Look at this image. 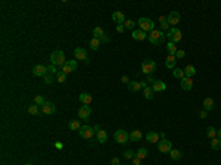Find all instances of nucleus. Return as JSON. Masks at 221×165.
Returning a JSON list of instances; mask_svg holds the SVG:
<instances>
[{
  "label": "nucleus",
  "mask_w": 221,
  "mask_h": 165,
  "mask_svg": "<svg viewBox=\"0 0 221 165\" xmlns=\"http://www.w3.org/2000/svg\"><path fill=\"white\" fill-rule=\"evenodd\" d=\"M147 35H149V34L145 33V31H143V30H140V28H139V30H134L133 34H131V37H133L136 41H143V40L147 39Z\"/></svg>",
  "instance_id": "a211bd4d"
},
{
  "label": "nucleus",
  "mask_w": 221,
  "mask_h": 165,
  "mask_svg": "<svg viewBox=\"0 0 221 165\" xmlns=\"http://www.w3.org/2000/svg\"><path fill=\"white\" fill-rule=\"evenodd\" d=\"M159 22H161V31H168L170 30V24L167 21V16H159Z\"/></svg>",
  "instance_id": "2f4dec72"
},
{
  "label": "nucleus",
  "mask_w": 221,
  "mask_h": 165,
  "mask_svg": "<svg viewBox=\"0 0 221 165\" xmlns=\"http://www.w3.org/2000/svg\"><path fill=\"white\" fill-rule=\"evenodd\" d=\"M121 81H122V83H124V84H130V80H128V77L127 75H122V77H121Z\"/></svg>",
  "instance_id": "de8ad7c7"
},
{
  "label": "nucleus",
  "mask_w": 221,
  "mask_h": 165,
  "mask_svg": "<svg viewBox=\"0 0 221 165\" xmlns=\"http://www.w3.org/2000/svg\"><path fill=\"white\" fill-rule=\"evenodd\" d=\"M124 28H125L124 25H117V33H124Z\"/></svg>",
  "instance_id": "8fccbe9b"
},
{
  "label": "nucleus",
  "mask_w": 221,
  "mask_h": 165,
  "mask_svg": "<svg viewBox=\"0 0 221 165\" xmlns=\"http://www.w3.org/2000/svg\"><path fill=\"white\" fill-rule=\"evenodd\" d=\"M217 137H218V139H221V130H218V131H217Z\"/></svg>",
  "instance_id": "13d9d810"
},
{
  "label": "nucleus",
  "mask_w": 221,
  "mask_h": 165,
  "mask_svg": "<svg viewBox=\"0 0 221 165\" xmlns=\"http://www.w3.org/2000/svg\"><path fill=\"white\" fill-rule=\"evenodd\" d=\"M43 78H44V84H52V83H53V80H55V77L52 75V74H46Z\"/></svg>",
  "instance_id": "c03bdc74"
},
{
  "label": "nucleus",
  "mask_w": 221,
  "mask_h": 165,
  "mask_svg": "<svg viewBox=\"0 0 221 165\" xmlns=\"http://www.w3.org/2000/svg\"><path fill=\"white\" fill-rule=\"evenodd\" d=\"M88 46L92 47V50H97V49L100 47V41H99L97 39H94V37H93V39L88 41Z\"/></svg>",
  "instance_id": "c9c22d12"
},
{
  "label": "nucleus",
  "mask_w": 221,
  "mask_h": 165,
  "mask_svg": "<svg viewBox=\"0 0 221 165\" xmlns=\"http://www.w3.org/2000/svg\"><path fill=\"white\" fill-rule=\"evenodd\" d=\"M155 81H156V80H155L153 77H152V75H147V83H150V84H153Z\"/></svg>",
  "instance_id": "3c124183"
},
{
  "label": "nucleus",
  "mask_w": 221,
  "mask_h": 165,
  "mask_svg": "<svg viewBox=\"0 0 221 165\" xmlns=\"http://www.w3.org/2000/svg\"><path fill=\"white\" fill-rule=\"evenodd\" d=\"M56 81H58V83H65V81H67V74L59 71V72L56 74Z\"/></svg>",
  "instance_id": "58836bf2"
},
{
  "label": "nucleus",
  "mask_w": 221,
  "mask_h": 165,
  "mask_svg": "<svg viewBox=\"0 0 221 165\" xmlns=\"http://www.w3.org/2000/svg\"><path fill=\"white\" fill-rule=\"evenodd\" d=\"M141 89V86H140V81H130V84H128V90L130 92H139Z\"/></svg>",
  "instance_id": "c85d7f7f"
},
{
  "label": "nucleus",
  "mask_w": 221,
  "mask_h": 165,
  "mask_svg": "<svg viewBox=\"0 0 221 165\" xmlns=\"http://www.w3.org/2000/svg\"><path fill=\"white\" fill-rule=\"evenodd\" d=\"M24 165H33V164H30V162H28V164H24Z\"/></svg>",
  "instance_id": "bf43d9fd"
},
{
  "label": "nucleus",
  "mask_w": 221,
  "mask_h": 165,
  "mask_svg": "<svg viewBox=\"0 0 221 165\" xmlns=\"http://www.w3.org/2000/svg\"><path fill=\"white\" fill-rule=\"evenodd\" d=\"M78 133H80V137H83L84 140H92L93 136L96 134V133H94V128H92L90 126H81Z\"/></svg>",
  "instance_id": "0eeeda50"
},
{
  "label": "nucleus",
  "mask_w": 221,
  "mask_h": 165,
  "mask_svg": "<svg viewBox=\"0 0 221 165\" xmlns=\"http://www.w3.org/2000/svg\"><path fill=\"white\" fill-rule=\"evenodd\" d=\"M46 74H47V66L46 65L33 66V75H35V77H44Z\"/></svg>",
  "instance_id": "f3484780"
},
{
  "label": "nucleus",
  "mask_w": 221,
  "mask_h": 165,
  "mask_svg": "<svg viewBox=\"0 0 221 165\" xmlns=\"http://www.w3.org/2000/svg\"><path fill=\"white\" fill-rule=\"evenodd\" d=\"M167 21L170 25L175 27L178 22H180V13L177 12V10H173V12H170V15L167 16Z\"/></svg>",
  "instance_id": "4468645a"
},
{
  "label": "nucleus",
  "mask_w": 221,
  "mask_h": 165,
  "mask_svg": "<svg viewBox=\"0 0 221 165\" xmlns=\"http://www.w3.org/2000/svg\"><path fill=\"white\" fill-rule=\"evenodd\" d=\"M186 56V52L184 50H177V53H175V58H177V60L181 59V58H184Z\"/></svg>",
  "instance_id": "a18cd8bd"
},
{
  "label": "nucleus",
  "mask_w": 221,
  "mask_h": 165,
  "mask_svg": "<svg viewBox=\"0 0 221 165\" xmlns=\"http://www.w3.org/2000/svg\"><path fill=\"white\" fill-rule=\"evenodd\" d=\"M28 112L31 113V115H39V106L37 105H31V106H28Z\"/></svg>",
  "instance_id": "79ce46f5"
},
{
  "label": "nucleus",
  "mask_w": 221,
  "mask_h": 165,
  "mask_svg": "<svg viewBox=\"0 0 221 165\" xmlns=\"http://www.w3.org/2000/svg\"><path fill=\"white\" fill-rule=\"evenodd\" d=\"M96 136H97V142H99V143H105L108 140V133L105 131V130H102V128L96 133Z\"/></svg>",
  "instance_id": "393cba45"
},
{
  "label": "nucleus",
  "mask_w": 221,
  "mask_h": 165,
  "mask_svg": "<svg viewBox=\"0 0 221 165\" xmlns=\"http://www.w3.org/2000/svg\"><path fill=\"white\" fill-rule=\"evenodd\" d=\"M46 103V100H44V97L43 96H40V94H37L35 97H34V105H37V106H43Z\"/></svg>",
  "instance_id": "4c0bfd02"
},
{
  "label": "nucleus",
  "mask_w": 221,
  "mask_h": 165,
  "mask_svg": "<svg viewBox=\"0 0 221 165\" xmlns=\"http://www.w3.org/2000/svg\"><path fill=\"white\" fill-rule=\"evenodd\" d=\"M207 136L209 139H214L215 136H217V130H215L214 127H208L207 128Z\"/></svg>",
  "instance_id": "ea45409f"
},
{
  "label": "nucleus",
  "mask_w": 221,
  "mask_h": 165,
  "mask_svg": "<svg viewBox=\"0 0 221 165\" xmlns=\"http://www.w3.org/2000/svg\"><path fill=\"white\" fill-rule=\"evenodd\" d=\"M124 27H125L127 30H133V31H134V27H136V22H134L133 19H125V22H124Z\"/></svg>",
  "instance_id": "a19ab883"
},
{
  "label": "nucleus",
  "mask_w": 221,
  "mask_h": 165,
  "mask_svg": "<svg viewBox=\"0 0 221 165\" xmlns=\"http://www.w3.org/2000/svg\"><path fill=\"white\" fill-rule=\"evenodd\" d=\"M180 86L183 90L189 92V90H192V87H193V80L190 78V77H183V78L180 80Z\"/></svg>",
  "instance_id": "dca6fc26"
},
{
  "label": "nucleus",
  "mask_w": 221,
  "mask_h": 165,
  "mask_svg": "<svg viewBox=\"0 0 221 165\" xmlns=\"http://www.w3.org/2000/svg\"><path fill=\"white\" fill-rule=\"evenodd\" d=\"M141 72L146 74V75H152V74L156 71V64H155V60L152 59H143L141 60Z\"/></svg>",
  "instance_id": "7ed1b4c3"
},
{
  "label": "nucleus",
  "mask_w": 221,
  "mask_h": 165,
  "mask_svg": "<svg viewBox=\"0 0 221 165\" xmlns=\"http://www.w3.org/2000/svg\"><path fill=\"white\" fill-rule=\"evenodd\" d=\"M167 37L168 40L171 41V43H178V41H181V39H183V35H181V31L177 28V27H171L170 30H168L167 33Z\"/></svg>",
  "instance_id": "20e7f679"
},
{
  "label": "nucleus",
  "mask_w": 221,
  "mask_h": 165,
  "mask_svg": "<svg viewBox=\"0 0 221 165\" xmlns=\"http://www.w3.org/2000/svg\"><path fill=\"white\" fill-rule=\"evenodd\" d=\"M171 149H173V145H171V142L167 139H162L158 142V151L161 153H167V152H171Z\"/></svg>",
  "instance_id": "f8f14e48"
},
{
  "label": "nucleus",
  "mask_w": 221,
  "mask_h": 165,
  "mask_svg": "<svg viewBox=\"0 0 221 165\" xmlns=\"http://www.w3.org/2000/svg\"><path fill=\"white\" fill-rule=\"evenodd\" d=\"M140 86H141V89H146V87H147V81H145V80H143V81H140Z\"/></svg>",
  "instance_id": "5fc2aeb1"
},
{
  "label": "nucleus",
  "mask_w": 221,
  "mask_h": 165,
  "mask_svg": "<svg viewBox=\"0 0 221 165\" xmlns=\"http://www.w3.org/2000/svg\"><path fill=\"white\" fill-rule=\"evenodd\" d=\"M68 128H69V130H72V131H78V130L81 128L80 121H77V119H71V121L68 122Z\"/></svg>",
  "instance_id": "a878e982"
},
{
  "label": "nucleus",
  "mask_w": 221,
  "mask_h": 165,
  "mask_svg": "<svg viewBox=\"0 0 221 165\" xmlns=\"http://www.w3.org/2000/svg\"><path fill=\"white\" fill-rule=\"evenodd\" d=\"M139 28L140 30H143L145 33H147V31H153L155 30V24H153V21L152 19H149V18H139Z\"/></svg>",
  "instance_id": "39448f33"
},
{
  "label": "nucleus",
  "mask_w": 221,
  "mask_h": 165,
  "mask_svg": "<svg viewBox=\"0 0 221 165\" xmlns=\"http://www.w3.org/2000/svg\"><path fill=\"white\" fill-rule=\"evenodd\" d=\"M56 68H58V66H55V65H52V64H50V65L47 66V74H52V75H56V74L59 72V71H58Z\"/></svg>",
  "instance_id": "37998d69"
},
{
  "label": "nucleus",
  "mask_w": 221,
  "mask_h": 165,
  "mask_svg": "<svg viewBox=\"0 0 221 165\" xmlns=\"http://www.w3.org/2000/svg\"><path fill=\"white\" fill-rule=\"evenodd\" d=\"M93 35H94V39H97L99 41H103V43H109V37L106 35V33L102 30L100 27H94L93 28Z\"/></svg>",
  "instance_id": "6e6552de"
},
{
  "label": "nucleus",
  "mask_w": 221,
  "mask_h": 165,
  "mask_svg": "<svg viewBox=\"0 0 221 165\" xmlns=\"http://www.w3.org/2000/svg\"><path fill=\"white\" fill-rule=\"evenodd\" d=\"M78 117L81 119H84V121H88L90 117H92V108L88 105H83L80 106V109H78Z\"/></svg>",
  "instance_id": "9d476101"
},
{
  "label": "nucleus",
  "mask_w": 221,
  "mask_h": 165,
  "mask_svg": "<svg viewBox=\"0 0 221 165\" xmlns=\"http://www.w3.org/2000/svg\"><path fill=\"white\" fill-rule=\"evenodd\" d=\"M207 115H208V112H207V111H203V109H202L201 112H199V118H201V119H205V118H207Z\"/></svg>",
  "instance_id": "09e8293b"
},
{
  "label": "nucleus",
  "mask_w": 221,
  "mask_h": 165,
  "mask_svg": "<svg viewBox=\"0 0 221 165\" xmlns=\"http://www.w3.org/2000/svg\"><path fill=\"white\" fill-rule=\"evenodd\" d=\"M165 37H167V35L164 34V31H161V30H153V31H150V34L147 35V40H149L150 44L162 46L164 41H165Z\"/></svg>",
  "instance_id": "f257e3e1"
},
{
  "label": "nucleus",
  "mask_w": 221,
  "mask_h": 165,
  "mask_svg": "<svg viewBox=\"0 0 221 165\" xmlns=\"http://www.w3.org/2000/svg\"><path fill=\"white\" fill-rule=\"evenodd\" d=\"M141 139H143V134H141L140 130H133L130 133V140L131 142H140Z\"/></svg>",
  "instance_id": "5701e85b"
},
{
  "label": "nucleus",
  "mask_w": 221,
  "mask_h": 165,
  "mask_svg": "<svg viewBox=\"0 0 221 165\" xmlns=\"http://www.w3.org/2000/svg\"><path fill=\"white\" fill-rule=\"evenodd\" d=\"M159 137H161V139H165V133H164V131L159 133Z\"/></svg>",
  "instance_id": "4d7b16f0"
},
{
  "label": "nucleus",
  "mask_w": 221,
  "mask_h": 165,
  "mask_svg": "<svg viewBox=\"0 0 221 165\" xmlns=\"http://www.w3.org/2000/svg\"><path fill=\"white\" fill-rule=\"evenodd\" d=\"M153 89L150 86H147L146 89H143V96H145V99H147V100H150V99H153Z\"/></svg>",
  "instance_id": "cd10ccee"
},
{
  "label": "nucleus",
  "mask_w": 221,
  "mask_h": 165,
  "mask_svg": "<svg viewBox=\"0 0 221 165\" xmlns=\"http://www.w3.org/2000/svg\"><path fill=\"white\" fill-rule=\"evenodd\" d=\"M211 147H212L214 151H220L221 149V139H218V137L211 139Z\"/></svg>",
  "instance_id": "72a5a7b5"
},
{
  "label": "nucleus",
  "mask_w": 221,
  "mask_h": 165,
  "mask_svg": "<svg viewBox=\"0 0 221 165\" xmlns=\"http://www.w3.org/2000/svg\"><path fill=\"white\" fill-rule=\"evenodd\" d=\"M202 106H203V111L209 112V111L214 109V100L211 99V97H207V99H203V102H202Z\"/></svg>",
  "instance_id": "4be33fe9"
},
{
  "label": "nucleus",
  "mask_w": 221,
  "mask_h": 165,
  "mask_svg": "<svg viewBox=\"0 0 221 165\" xmlns=\"http://www.w3.org/2000/svg\"><path fill=\"white\" fill-rule=\"evenodd\" d=\"M111 165H121L120 164V158H117V156H115V158H112V159H111Z\"/></svg>",
  "instance_id": "49530a36"
},
{
  "label": "nucleus",
  "mask_w": 221,
  "mask_h": 165,
  "mask_svg": "<svg viewBox=\"0 0 221 165\" xmlns=\"http://www.w3.org/2000/svg\"><path fill=\"white\" fill-rule=\"evenodd\" d=\"M77 68H78V60H77V59H71V60H68L67 64L62 66V72L71 74V72H74Z\"/></svg>",
  "instance_id": "1a4fd4ad"
},
{
  "label": "nucleus",
  "mask_w": 221,
  "mask_h": 165,
  "mask_svg": "<svg viewBox=\"0 0 221 165\" xmlns=\"http://www.w3.org/2000/svg\"><path fill=\"white\" fill-rule=\"evenodd\" d=\"M74 56H75V59L84 60L86 64H90V59L87 58V50L83 49V47H77V49L74 50Z\"/></svg>",
  "instance_id": "9b49d317"
},
{
  "label": "nucleus",
  "mask_w": 221,
  "mask_h": 165,
  "mask_svg": "<svg viewBox=\"0 0 221 165\" xmlns=\"http://www.w3.org/2000/svg\"><path fill=\"white\" fill-rule=\"evenodd\" d=\"M50 62H52V65H55V66H63L67 64L65 53L62 52V50H55V52H52V55H50Z\"/></svg>",
  "instance_id": "f03ea898"
},
{
  "label": "nucleus",
  "mask_w": 221,
  "mask_h": 165,
  "mask_svg": "<svg viewBox=\"0 0 221 165\" xmlns=\"http://www.w3.org/2000/svg\"><path fill=\"white\" fill-rule=\"evenodd\" d=\"M175 64H177V58H175V56H170V55H168V58L165 59V66H167L168 69H174Z\"/></svg>",
  "instance_id": "b1692460"
},
{
  "label": "nucleus",
  "mask_w": 221,
  "mask_h": 165,
  "mask_svg": "<svg viewBox=\"0 0 221 165\" xmlns=\"http://www.w3.org/2000/svg\"><path fill=\"white\" fill-rule=\"evenodd\" d=\"M55 147H56V149H62V147H63V145H62L60 142H55Z\"/></svg>",
  "instance_id": "603ef678"
},
{
  "label": "nucleus",
  "mask_w": 221,
  "mask_h": 165,
  "mask_svg": "<svg viewBox=\"0 0 221 165\" xmlns=\"http://www.w3.org/2000/svg\"><path fill=\"white\" fill-rule=\"evenodd\" d=\"M93 128H94V133H97V131H99V130H100V127H99V126H94Z\"/></svg>",
  "instance_id": "6e6d98bb"
},
{
  "label": "nucleus",
  "mask_w": 221,
  "mask_h": 165,
  "mask_svg": "<svg viewBox=\"0 0 221 165\" xmlns=\"http://www.w3.org/2000/svg\"><path fill=\"white\" fill-rule=\"evenodd\" d=\"M112 21H114L117 25H124V22H125V15H124V12H121V10L114 12L112 13Z\"/></svg>",
  "instance_id": "2eb2a0df"
},
{
  "label": "nucleus",
  "mask_w": 221,
  "mask_h": 165,
  "mask_svg": "<svg viewBox=\"0 0 221 165\" xmlns=\"http://www.w3.org/2000/svg\"><path fill=\"white\" fill-rule=\"evenodd\" d=\"M173 77L174 78H183V77H186V74H184V69H181V68H174L173 69Z\"/></svg>",
  "instance_id": "473e14b6"
},
{
  "label": "nucleus",
  "mask_w": 221,
  "mask_h": 165,
  "mask_svg": "<svg viewBox=\"0 0 221 165\" xmlns=\"http://www.w3.org/2000/svg\"><path fill=\"white\" fill-rule=\"evenodd\" d=\"M114 139L117 143L124 145V143H127L128 140H130V133H127L125 130H117L114 133Z\"/></svg>",
  "instance_id": "423d86ee"
},
{
  "label": "nucleus",
  "mask_w": 221,
  "mask_h": 165,
  "mask_svg": "<svg viewBox=\"0 0 221 165\" xmlns=\"http://www.w3.org/2000/svg\"><path fill=\"white\" fill-rule=\"evenodd\" d=\"M170 156H171L173 161H178V159H181V156H183V152H181L180 149H171Z\"/></svg>",
  "instance_id": "bb28decb"
},
{
  "label": "nucleus",
  "mask_w": 221,
  "mask_h": 165,
  "mask_svg": "<svg viewBox=\"0 0 221 165\" xmlns=\"http://www.w3.org/2000/svg\"><path fill=\"white\" fill-rule=\"evenodd\" d=\"M159 133H156V131H149L146 134V140L149 142V143H158L159 142Z\"/></svg>",
  "instance_id": "aec40b11"
},
{
  "label": "nucleus",
  "mask_w": 221,
  "mask_h": 165,
  "mask_svg": "<svg viewBox=\"0 0 221 165\" xmlns=\"http://www.w3.org/2000/svg\"><path fill=\"white\" fill-rule=\"evenodd\" d=\"M41 112L44 115H53L56 112V106H55L53 102H46L44 105L41 106Z\"/></svg>",
  "instance_id": "ddd939ff"
},
{
  "label": "nucleus",
  "mask_w": 221,
  "mask_h": 165,
  "mask_svg": "<svg viewBox=\"0 0 221 165\" xmlns=\"http://www.w3.org/2000/svg\"><path fill=\"white\" fill-rule=\"evenodd\" d=\"M152 89H153V92H165L167 90V84L164 81H161V80H156L152 84Z\"/></svg>",
  "instance_id": "6ab92c4d"
},
{
  "label": "nucleus",
  "mask_w": 221,
  "mask_h": 165,
  "mask_svg": "<svg viewBox=\"0 0 221 165\" xmlns=\"http://www.w3.org/2000/svg\"><path fill=\"white\" fill-rule=\"evenodd\" d=\"M140 161H141V159L134 158V159H133V165H141V164H140Z\"/></svg>",
  "instance_id": "864d4df0"
},
{
  "label": "nucleus",
  "mask_w": 221,
  "mask_h": 165,
  "mask_svg": "<svg viewBox=\"0 0 221 165\" xmlns=\"http://www.w3.org/2000/svg\"><path fill=\"white\" fill-rule=\"evenodd\" d=\"M92 100H93V97H92V94L87 92H83L80 93V102L83 103V105H90L92 103Z\"/></svg>",
  "instance_id": "412c9836"
},
{
  "label": "nucleus",
  "mask_w": 221,
  "mask_h": 165,
  "mask_svg": "<svg viewBox=\"0 0 221 165\" xmlns=\"http://www.w3.org/2000/svg\"><path fill=\"white\" fill-rule=\"evenodd\" d=\"M147 149L146 147H140V149H137V152H136V158H139V159H145V158H147Z\"/></svg>",
  "instance_id": "7c9ffc66"
},
{
  "label": "nucleus",
  "mask_w": 221,
  "mask_h": 165,
  "mask_svg": "<svg viewBox=\"0 0 221 165\" xmlns=\"http://www.w3.org/2000/svg\"><path fill=\"white\" fill-rule=\"evenodd\" d=\"M125 165H128V164H125Z\"/></svg>",
  "instance_id": "052dcab7"
},
{
  "label": "nucleus",
  "mask_w": 221,
  "mask_h": 165,
  "mask_svg": "<svg viewBox=\"0 0 221 165\" xmlns=\"http://www.w3.org/2000/svg\"><path fill=\"white\" fill-rule=\"evenodd\" d=\"M122 156H124L125 159H134L136 158V152L131 151V149H127V151H124V152H122Z\"/></svg>",
  "instance_id": "e433bc0d"
},
{
  "label": "nucleus",
  "mask_w": 221,
  "mask_h": 165,
  "mask_svg": "<svg viewBox=\"0 0 221 165\" xmlns=\"http://www.w3.org/2000/svg\"><path fill=\"white\" fill-rule=\"evenodd\" d=\"M196 72H198V71H196V68H194L193 65H187V66H186V69H184V74H186V77H190V78H192V77H193Z\"/></svg>",
  "instance_id": "f704fd0d"
},
{
  "label": "nucleus",
  "mask_w": 221,
  "mask_h": 165,
  "mask_svg": "<svg viewBox=\"0 0 221 165\" xmlns=\"http://www.w3.org/2000/svg\"><path fill=\"white\" fill-rule=\"evenodd\" d=\"M177 47H175V44L174 43H171V41H168V44H167V52H168V55L170 56H175V53H177Z\"/></svg>",
  "instance_id": "c756f323"
}]
</instances>
